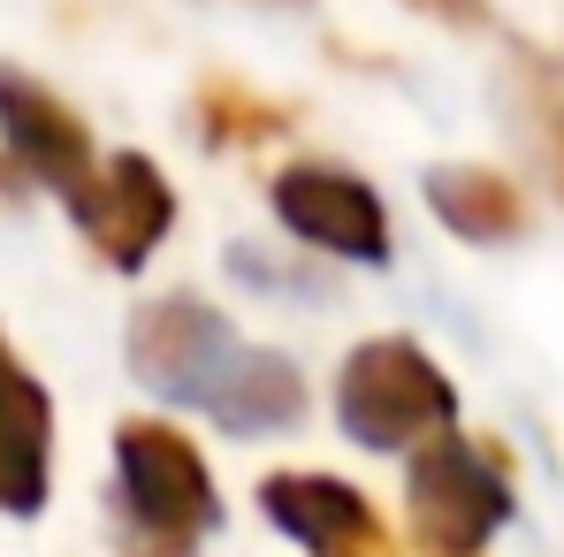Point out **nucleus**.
Returning a JSON list of instances; mask_svg holds the SVG:
<instances>
[{"label":"nucleus","instance_id":"obj_1","mask_svg":"<svg viewBox=\"0 0 564 557\" xmlns=\"http://www.w3.org/2000/svg\"><path fill=\"white\" fill-rule=\"evenodd\" d=\"M130 374L169 397L214 413L229 436H275L305 413V382L282 352L237 344V329L206 298H153L130 321Z\"/></svg>","mask_w":564,"mask_h":557},{"label":"nucleus","instance_id":"obj_2","mask_svg":"<svg viewBox=\"0 0 564 557\" xmlns=\"http://www.w3.org/2000/svg\"><path fill=\"white\" fill-rule=\"evenodd\" d=\"M336 420L367 451H420V443L451 436L458 389L443 382V367L412 336H375L336 374Z\"/></svg>","mask_w":564,"mask_h":557},{"label":"nucleus","instance_id":"obj_3","mask_svg":"<svg viewBox=\"0 0 564 557\" xmlns=\"http://www.w3.org/2000/svg\"><path fill=\"white\" fill-rule=\"evenodd\" d=\"M115 473H122V512L138 527L145 557H191L198 535L221 519L214 473L184 428L169 420H122L115 428Z\"/></svg>","mask_w":564,"mask_h":557},{"label":"nucleus","instance_id":"obj_4","mask_svg":"<svg viewBox=\"0 0 564 557\" xmlns=\"http://www.w3.org/2000/svg\"><path fill=\"white\" fill-rule=\"evenodd\" d=\"M404 512H412V543L427 557H480V543L511 519V481L480 443L451 428L412 451Z\"/></svg>","mask_w":564,"mask_h":557},{"label":"nucleus","instance_id":"obj_5","mask_svg":"<svg viewBox=\"0 0 564 557\" xmlns=\"http://www.w3.org/2000/svg\"><path fill=\"white\" fill-rule=\"evenodd\" d=\"M69 214L85 222V237H93V253L107 268H145L153 245L176 222V191H169V176L145 153H115V161H99L85 176V191L69 199Z\"/></svg>","mask_w":564,"mask_h":557},{"label":"nucleus","instance_id":"obj_6","mask_svg":"<svg viewBox=\"0 0 564 557\" xmlns=\"http://www.w3.org/2000/svg\"><path fill=\"white\" fill-rule=\"evenodd\" d=\"M0 138H8V161L23 176H39L62 199H77L85 176L99 169L93 130L77 122V107L62 93H46L31 69H0Z\"/></svg>","mask_w":564,"mask_h":557},{"label":"nucleus","instance_id":"obj_7","mask_svg":"<svg viewBox=\"0 0 564 557\" xmlns=\"http://www.w3.org/2000/svg\"><path fill=\"white\" fill-rule=\"evenodd\" d=\"M275 214L290 237L336 253V260H389V214L359 176L344 169H282L275 176Z\"/></svg>","mask_w":564,"mask_h":557},{"label":"nucleus","instance_id":"obj_8","mask_svg":"<svg viewBox=\"0 0 564 557\" xmlns=\"http://www.w3.org/2000/svg\"><path fill=\"white\" fill-rule=\"evenodd\" d=\"M54 465V397L0 336V512H39Z\"/></svg>","mask_w":564,"mask_h":557},{"label":"nucleus","instance_id":"obj_9","mask_svg":"<svg viewBox=\"0 0 564 557\" xmlns=\"http://www.w3.org/2000/svg\"><path fill=\"white\" fill-rule=\"evenodd\" d=\"M260 512L275 519L290 543H305L313 557L359 550V543L381 527V512L359 496V489H351V481H336V473H268Z\"/></svg>","mask_w":564,"mask_h":557},{"label":"nucleus","instance_id":"obj_10","mask_svg":"<svg viewBox=\"0 0 564 557\" xmlns=\"http://www.w3.org/2000/svg\"><path fill=\"white\" fill-rule=\"evenodd\" d=\"M427 206L473 237V245H496V237H519L527 229V199L511 176H496V169H435L427 176Z\"/></svg>","mask_w":564,"mask_h":557},{"label":"nucleus","instance_id":"obj_11","mask_svg":"<svg viewBox=\"0 0 564 557\" xmlns=\"http://www.w3.org/2000/svg\"><path fill=\"white\" fill-rule=\"evenodd\" d=\"M198 107H206V138L214 146H260V138H275L282 122H290L275 99H252V93H237V85H206Z\"/></svg>","mask_w":564,"mask_h":557},{"label":"nucleus","instance_id":"obj_12","mask_svg":"<svg viewBox=\"0 0 564 557\" xmlns=\"http://www.w3.org/2000/svg\"><path fill=\"white\" fill-rule=\"evenodd\" d=\"M412 8H427V15H443V23H480L473 0H412Z\"/></svg>","mask_w":564,"mask_h":557},{"label":"nucleus","instance_id":"obj_13","mask_svg":"<svg viewBox=\"0 0 564 557\" xmlns=\"http://www.w3.org/2000/svg\"><path fill=\"white\" fill-rule=\"evenodd\" d=\"M550 146H557V184H564V122L550 130Z\"/></svg>","mask_w":564,"mask_h":557},{"label":"nucleus","instance_id":"obj_14","mask_svg":"<svg viewBox=\"0 0 564 557\" xmlns=\"http://www.w3.org/2000/svg\"><path fill=\"white\" fill-rule=\"evenodd\" d=\"M0 184H8V169H0Z\"/></svg>","mask_w":564,"mask_h":557}]
</instances>
